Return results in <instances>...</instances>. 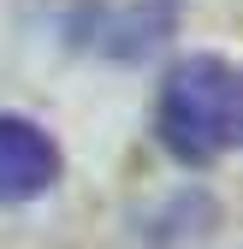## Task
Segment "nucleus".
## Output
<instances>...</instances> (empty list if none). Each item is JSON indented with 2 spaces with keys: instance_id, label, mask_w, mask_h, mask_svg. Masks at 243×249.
I'll use <instances>...</instances> for the list:
<instances>
[{
  "instance_id": "obj_2",
  "label": "nucleus",
  "mask_w": 243,
  "mask_h": 249,
  "mask_svg": "<svg viewBox=\"0 0 243 249\" xmlns=\"http://www.w3.org/2000/svg\"><path fill=\"white\" fill-rule=\"evenodd\" d=\"M59 178V148L36 119L0 113V202H30Z\"/></svg>"
},
{
  "instance_id": "obj_1",
  "label": "nucleus",
  "mask_w": 243,
  "mask_h": 249,
  "mask_svg": "<svg viewBox=\"0 0 243 249\" xmlns=\"http://www.w3.org/2000/svg\"><path fill=\"white\" fill-rule=\"evenodd\" d=\"M237 131H243V89L220 53H190L160 77L155 137L172 160L208 166L237 142Z\"/></svg>"
}]
</instances>
